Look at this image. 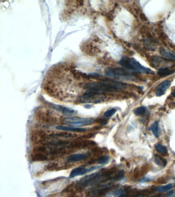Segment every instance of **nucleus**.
Segmentation results:
<instances>
[{"label":"nucleus","mask_w":175,"mask_h":197,"mask_svg":"<svg viewBox=\"0 0 175 197\" xmlns=\"http://www.w3.org/2000/svg\"><path fill=\"white\" fill-rule=\"evenodd\" d=\"M90 156V154H73L67 157L66 161L68 163L77 162L89 158Z\"/></svg>","instance_id":"11"},{"label":"nucleus","mask_w":175,"mask_h":197,"mask_svg":"<svg viewBox=\"0 0 175 197\" xmlns=\"http://www.w3.org/2000/svg\"><path fill=\"white\" fill-rule=\"evenodd\" d=\"M109 157L108 156H102L96 159V161L99 164H104L109 161Z\"/></svg>","instance_id":"24"},{"label":"nucleus","mask_w":175,"mask_h":197,"mask_svg":"<svg viewBox=\"0 0 175 197\" xmlns=\"http://www.w3.org/2000/svg\"><path fill=\"white\" fill-rule=\"evenodd\" d=\"M51 106H52L53 108L61 112L64 116H71L73 115H76V113H77V112L74 110V109L69 108L67 107H64L62 106L51 104Z\"/></svg>","instance_id":"12"},{"label":"nucleus","mask_w":175,"mask_h":197,"mask_svg":"<svg viewBox=\"0 0 175 197\" xmlns=\"http://www.w3.org/2000/svg\"><path fill=\"white\" fill-rule=\"evenodd\" d=\"M50 137V135H48L44 131L38 130V131H35L31 134L30 140L32 143H43L48 140Z\"/></svg>","instance_id":"8"},{"label":"nucleus","mask_w":175,"mask_h":197,"mask_svg":"<svg viewBox=\"0 0 175 197\" xmlns=\"http://www.w3.org/2000/svg\"><path fill=\"white\" fill-rule=\"evenodd\" d=\"M30 160L32 162L45 161L48 160V155L43 153L33 152L30 155Z\"/></svg>","instance_id":"14"},{"label":"nucleus","mask_w":175,"mask_h":197,"mask_svg":"<svg viewBox=\"0 0 175 197\" xmlns=\"http://www.w3.org/2000/svg\"><path fill=\"white\" fill-rule=\"evenodd\" d=\"M160 197L159 195H156V196H154V197Z\"/></svg>","instance_id":"29"},{"label":"nucleus","mask_w":175,"mask_h":197,"mask_svg":"<svg viewBox=\"0 0 175 197\" xmlns=\"http://www.w3.org/2000/svg\"><path fill=\"white\" fill-rule=\"evenodd\" d=\"M173 187V184H169L163 185V186H160L159 187L157 188V191L159 192H165V191H169Z\"/></svg>","instance_id":"23"},{"label":"nucleus","mask_w":175,"mask_h":197,"mask_svg":"<svg viewBox=\"0 0 175 197\" xmlns=\"http://www.w3.org/2000/svg\"><path fill=\"white\" fill-rule=\"evenodd\" d=\"M99 167V166H93L89 168L83 167L76 168L71 171L70 175V178H73L77 177V176L83 175L84 174L94 171Z\"/></svg>","instance_id":"9"},{"label":"nucleus","mask_w":175,"mask_h":197,"mask_svg":"<svg viewBox=\"0 0 175 197\" xmlns=\"http://www.w3.org/2000/svg\"><path fill=\"white\" fill-rule=\"evenodd\" d=\"M95 120L93 118H81L79 116H71L65 118L63 122L69 126L80 127L89 125L94 123Z\"/></svg>","instance_id":"5"},{"label":"nucleus","mask_w":175,"mask_h":197,"mask_svg":"<svg viewBox=\"0 0 175 197\" xmlns=\"http://www.w3.org/2000/svg\"><path fill=\"white\" fill-rule=\"evenodd\" d=\"M150 129L154 136L156 138H158L159 136V124L157 121H155L153 122V124H152Z\"/></svg>","instance_id":"20"},{"label":"nucleus","mask_w":175,"mask_h":197,"mask_svg":"<svg viewBox=\"0 0 175 197\" xmlns=\"http://www.w3.org/2000/svg\"><path fill=\"white\" fill-rule=\"evenodd\" d=\"M146 112V108L144 106H140L138 107L135 110L134 113L137 116H142Z\"/></svg>","instance_id":"26"},{"label":"nucleus","mask_w":175,"mask_h":197,"mask_svg":"<svg viewBox=\"0 0 175 197\" xmlns=\"http://www.w3.org/2000/svg\"><path fill=\"white\" fill-rule=\"evenodd\" d=\"M153 161L157 165L162 167H165L167 165V162L165 159L158 155H155L153 157Z\"/></svg>","instance_id":"17"},{"label":"nucleus","mask_w":175,"mask_h":197,"mask_svg":"<svg viewBox=\"0 0 175 197\" xmlns=\"http://www.w3.org/2000/svg\"><path fill=\"white\" fill-rule=\"evenodd\" d=\"M116 112V110L115 108L110 109L109 110H106L105 112H104V115L105 116L107 117V118H110L111 116H113V115H115V113Z\"/></svg>","instance_id":"27"},{"label":"nucleus","mask_w":175,"mask_h":197,"mask_svg":"<svg viewBox=\"0 0 175 197\" xmlns=\"http://www.w3.org/2000/svg\"><path fill=\"white\" fill-rule=\"evenodd\" d=\"M155 148L158 152L163 155H166L168 153L167 148L163 145L157 144L155 145Z\"/></svg>","instance_id":"22"},{"label":"nucleus","mask_w":175,"mask_h":197,"mask_svg":"<svg viewBox=\"0 0 175 197\" xmlns=\"http://www.w3.org/2000/svg\"><path fill=\"white\" fill-rule=\"evenodd\" d=\"M175 73V71L168 68H162L158 70V75L161 77L168 76Z\"/></svg>","instance_id":"18"},{"label":"nucleus","mask_w":175,"mask_h":197,"mask_svg":"<svg viewBox=\"0 0 175 197\" xmlns=\"http://www.w3.org/2000/svg\"><path fill=\"white\" fill-rule=\"evenodd\" d=\"M105 73L107 76L115 78H132L133 74L129 70L121 68H109L106 70Z\"/></svg>","instance_id":"6"},{"label":"nucleus","mask_w":175,"mask_h":197,"mask_svg":"<svg viewBox=\"0 0 175 197\" xmlns=\"http://www.w3.org/2000/svg\"><path fill=\"white\" fill-rule=\"evenodd\" d=\"M97 122L99 123L100 124H102L103 125H106L108 123V120L105 119H99L97 120Z\"/></svg>","instance_id":"28"},{"label":"nucleus","mask_w":175,"mask_h":197,"mask_svg":"<svg viewBox=\"0 0 175 197\" xmlns=\"http://www.w3.org/2000/svg\"><path fill=\"white\" fill-rule=\"evenodd\" d=\"M76 136H77L75 135L67 132H59V133H56V134H53V135H50L51 138L63 139L71 138H74Z\"/></svg>","instance_id":"16"},{"label":"nucleus","mask_w":175,"mask_h":197,"mask_svg":"<svg viewBox=\"0 0 175 197\" xmlns=\"http://www.w3.org/2000/svg\"><path fill=\"white\" fill-rule=\"evenodd\" d=\"M160 53L162 57H165L169 60L175 61V54L166 50L165 49H161L160 50Z\"/></svg>","instance_id":"19"},{"label":"nucleus","mask_w":175,"mask_h":197,"mask_svg":"<svg viewBox=\"0 0 175 197\" xmlns=\"http://www.w3.org/2000/svg\"><path fill=\"white\" fill-rule=\"evenodd\" d=\"M56 128L60 130L66 131V132H86L87 129L84 128L72 127V126H58Z\"/></svg>","instance_id":"15"},{"label":"nucleus","mask_w":175,"mask_h":197,"mask_svg":"<svg viewBox=\"0 0 175 197\" xmlns=\"http://www.w3.org/2000/svg\"><path fill=\"white\" fill-rule=\"evenodd\" d=\"M66 149L62 147H52L48 149V155L53 157H62L67 153Z\"/></svg>","instance_id":"10"},{"label":"nucleus","mask_w":175,"mask_h":197,"mask_svg":"<svg viewBox=\"0 0 175 197\" xmlns=\"http://www.w3.org/2000/svg\"><path fill=\"white\" fill-rule=\"evenodd\" d=\"M124 177V171H120L113 176V180L116 181H119L122 180Z\"/></svg>","instance_id":"25"},{"label":"nucleus","mask_w":175,"mask_h":197,"mask_svg":"<svg viewBox=\"0 0 175 197\" xmlns=\"http://www.w3.org/2000/svg\"><path fill=\"white\" fill-rule=\"evenodd\" d=\"M119 63L120 65L130 71L139 72L141 73L147 74L154 73L153 71H152L150 69L144 67L139 62L133 57H122Z\"/></svg>","instance_id":"2"},{"label":"nucleus","mask_w":175,"mask_h":197,"mask_svg":"<svg viewBox=\"0 0 175 197\" xmlns=\"http://www.w3.org/2000/svg\"><path fill=\"white\" fill-rule=\"evenodd\" d=\"M127 84L123 83L117 82L113 80H105L100 82L89 83L86 84L85 89L88 91L104 93V92H116L125 89Z\"/></svg>","instance_id":"1"},{"label":"nucleus","mask_w":175,"mask_h":197,"mask_svg":"<svg viewBox=\"0 0 175 197\" xmlns=\"http://www.w3.org/2000/svg\"><path fill=\"white\" fill-rule=\"evenodd\" d=\"M170 84L171 82L169 80H165L160 83L156 89V94L157 96L160 97L164 95L166 90L170 86Z\"/></svg>","instance_id":"13"},{"label":"nucleus","mask_w":175,"mask_h":197,"mask_svg":"<svg viewBox=\"0 0 175 197\" xmlns=\"http://www.w3.org/2000/svg\"><path fill=\"white\" fill-rule=\"evenodd\" d=\"M96 142L90 140H77L70 142L67 148L72 149H83L96 146Z\"/></svg>","instance_id":"7"},{"label":"nucleus","mask_w":175,"mask_h":197,"mask_svg":"<svg viewBox=\"0 0 175 197\" xmlns=\"http://www.w3.org/2000/svg\"><path fill=\"white\" fill-rule=\"evenodd\" d=\"M105 98V94L88 91L80 97L79 102L81 103H99L104 101Z\"/></svg>","instance_id":"4"},{"label":"nucleus","mask_w":175,"mask_h":197,"mask_svg":"<svg viewBox=\"0 0 175 197\" xmlns=\"http://www.w3.org/2000/svg\"><path fill=\"white\" fill-rule=\"evenodd\" d=\"M103 177V175L101 172H96L85 176L78 182L76 188L78 189H84L89 186L97 185L99 183Z\"/></svg>","instance_id":"3"},{"label":"nucleus","mask_w":175,"mask_h":197,"mask_svg":"<svg viewBox=\"0 0 175 197\" xmlns=\"http://www.w3.org/2000/svg\"><path fill=\"white\" fill-rule=\"evenodd\" d=\"M59 168V164L56 162L50 163L45 166L44 169L46 171H57Z\"/></svg>","instance_id":"21"}]
</instances>
